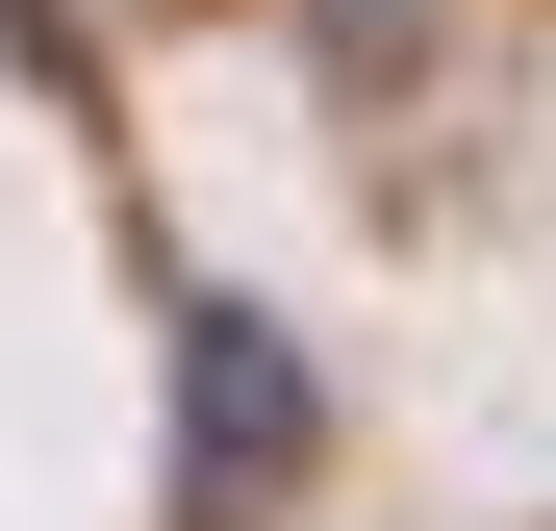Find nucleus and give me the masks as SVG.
<instances>
[{
	"instance_id": "f257e3e1",
	"label": "nucleus",
	"mask_w": 556,
	"mask_h": 531,
	"mask_svg": "<svg viewBox=\"0 0 556 531\" xmlns=\"http://www.w3.org/2000/svg\"><path fill=\"white\" fill-rule=\"evenodd\" d=\"M304 430V380H278V329H203V506H253V456Z\"/></svg>"
}]
</instances>
